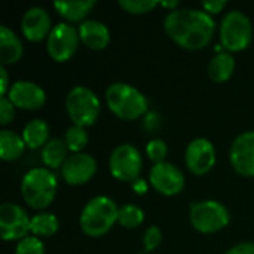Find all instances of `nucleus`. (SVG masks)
Returning <instances> with one entry per match:
<instances>
[{"label": "nucleus", "instance_id": "1", "mask_svg": "<svg viewBox=\"0 0 254 254\" xmlns=\"http://www.w3.org/2000/svg\"><path fill=\"white\" fill-rule=\"evenodd\" d=\"M164 28L168 37L186 51L207 48L214 36V18L202 9L179 7L164 18Z\"/></svg>", "mask_w": 254, "mask_h": 254}, {"label": "nucleus", "instance_id": "2", "mask_svg": "<svg viewBox=\"0 0 254 254\" xmlns=\"http://www.w3.org/2000/svg\"><path fill=\"white\" fill-rule=\"evenodd\" d=\"M106 103L109 110L122 121H137L149 110L146 95L125 82H115L106 89Z\"/></svg>", "mask_w": 254, "mask_h": 254}, {"label": "nucleus", "instance_id": "3", "mask_svg": "<svg viewBox=\"0 0 254 254\" xmlns=\"http://www.w3.org/2000/svg\"><path fill=\"white\" fill-rule=\"evenodd\" d=\"M58 189L57 176L46 167H39L27 171L21 180V195L25 204L34 210L48 208Z\"/></svg>", "mask_w": 254, "mask_h": 254}, {"label": "nucleus", "instance_id": "4", "mask_svg": "<svg viewBox=\"0 0 254 254\" xmlns=\"http://www.w3.org/2000/svg\"><path fill=\"white\" fill-rule=\"evenodd\" d=\"M119 207L116 202L104 195L95 196L83 207L79 225L85 235L91 238H100L106 235L118 222Z\"/></svg>", "mask_w": 254, "mask_h": 254}, {"label": "nucleus", "instance_id": "5", "mask_svg": "<svg viewBox=\"0 0 254 254\" xmlns=\"http://www.w3.org/2000/svg\"><path fill=\"white\" fill-rule=\"evenodd\" d=\"M65 112L73 125L88 128L97 122L101 112V103L92 89L77 85L71 88L65 97Z\"/></svg>", "mask_w": 254, "mask_h": 254}, {"label": "nucleus", "instance_id": "6", "mask_svg": "<svg viewBox=\"0 0 254 254\" xmlns=\"http://www.w3.org/2000/svg\"><path fill=\"white\" fill-rule=\"evenodd\" d=\"M220 45L226 52H241L253 40V25L250 18L241 10H229L220 22Z\"/></svg>", "mask_w": 254, "mask_h": 254}, {"label": "nucleus", "instance_id": "7", "mask_svg": "<svg viewBox=\"0 0 254 254\" xmlns=\"http://www.w3.org/2000/svg\"><path fill=\"white\" fill-rule=\"evenodd\" d=\"M189 220L199 234H216L225 229L231 222L229 210L219 201L205 199L198 201L189 208Z\"/></svg>", "mask_w": 254, "mask_h": 254}, {"label": "nucleus", "instance_id": "8", "mask_svg": "<svg viewBox=\"0 0 254 254\" xmlns=\"http://www.w3.org/2000/svg\"><path fill=\"white\" fill-rule=\"evenodd\" d=\"M109 168L116 180L132 183L140 177L143 170V156L140 150L129 143L119 144L110 153Z\"/></svg>", "mask_w": 254, "mask_h": 254}, {"label": "nucleus", "instance_id": "9", "mask_svg": "<svg viewBox=\"0 0 254 254\" xmlns=\"http://www.w3.org/2000/svg\"><path fill=\"white\" fill-rule=\"evenodd\" d=\"M80 43L79 31L68 22H58L46 39L48 55L55 63H67L74 57Z\"/></svg>", "mask_w": 254, "mask_h": 254}, {"label": "nucleus", "instance_id": "10", "mask_svg": "<svg viewBox=\"0 0 254 254\" xmlns=\"http://www.w3.org/2000/svg\"><path fill=\"white\" fill-rule=\"evenodd\" d=\"M31 217L27 211L13 202H3L0 205V237L3 241H21L31 234Z\"/></svg>", "mask_w": 254, "mask_h": 254}, {"label": "nucleus", "instance_id": "11", "mask_svg": "<svg viewBox=\"0 0 254 254\" xmlns=\"http://www.w3.org/2000/svg\"><path fill=\"white\" fill-rule=\"evenodd\" d=\"M216 147L214 144L204 137L193 138L185 152V162L188 170L195 176H204L213 170L216 165Z\"/></svg>", "mask_w": 254, "mask_h": 254}, {"label": "nucleus", "instance_id": "12", "mask_svg": "<svg viewBox=\"0 0 254 254\" xmlns=\"http://www.w3.org/2000/svg\"><path fill=\"white\" fill-rule=\"evenodd\" d=\"M149 182L156 192L165 196L179 195L185 188V174L171 162L156 164L150 168Z\"/></svg>", "mask_w": 254, "mask_h": 254}, {"label": "nucleus", "instance_id": "13", "mask_svg": "<svg viewBox=\"0 0 254 254\" xmlns=\"http://www.w3.org/2000/svg\"><path fill=\"white\" fill-rule=\"evenodd\" d=\"M229 161L240 176L254 177V131H244L232 141Z\"/></svg>", "mask_w": 254, "mask_h": 254}, {"label": "nucleus", "instance_id": "14", "mask_svg": "<svg viewBox=\"0 0 254 254\" xmlns=\"http://www.w3.org/2000/svg\"><path fill=\"white\" fill-rule=\"evenodd\" d=\"M97 173V161L89 153H71L61 168V177L67 185L80 186L88 183Z\"/></svg>", "mask_w": 254, "mask_h": 254}, {"label": "nucleus", "instance_id": "15", "mask_svg": "<svg viewBox=\"0 0 254 254\" xmlns=\"http://www.w3.org/2000/svg\"><path fill=\"white\" fill-rule=\"evenodd\" d=\"M16 109L21 110H39L46 103V92L37 83L30 80H18L10 85V89L6 95Z\"/></svg>", "mask_w": 254, "mask_h": 254}, {"label": "nucleus", "instance_id": "16", "mask_svg": "<svg viewBox=\"0 0 254 254\" xmlns=\"http://www.w3.org/2000/svg\"><path fill=\"white\" fill-rule=\"evenodd\" d=\"M54 25L51 21V15L46 9L40 6H33L27 9L21 19V31L24 37L30 42H42L48 39Z\"/></svg>", "mask_w": 254, "mask_h": 254}, {"label": "nucleus", "instance_id": "17", "mask_svg": "<svg viewBox=\"0 0 254 254\" xmlns=\"http://www.w3.org/2000/svg\"><path fill=\"white\" fill-rule=\"evenodd\" d=\"M80 42L91 51H103L110 43L109 27L98 19H86L77 27Z\"/></svg>", "mask_w": 254, "mask_h": 254}, {"label": "nucleus", "instance_id": "18", "mask_svg": "<svg viewBox=\"0 0 254 254\" xmlns=\"http://www.w3.org/2000/svg\"><path fill=\"white\" fill-rule=\"evenodd\" d=\"M24 54V45L21 39L7 28L6 25L0 27V63L1 65L15 64L21 60Z\"/></svg>", "mask_w": 254, "mask_h": 254}, {"label": "nucleus", "instance_id": "19", "mask_svg": "<svg viewBox=\"0 0 254 254\" xmlns=\"http://www.w3.org/2000/svg\"><path fill=\"white\" fill-rule=\"evenodd\" d=\"M97 1L94 0H73V1H55L54 9L55 12L65 19V22H79L82 24L86 21L85 18L89 12L95 7Z\"/></svg>", "mask_w": 254, "mask_h": 254}, {"label": "nucleus", "instance_id": "20", "mask_svg": "<svg viewBox=\"0 0 254 254\" xmlns=\"http://www.w3.org/2000/svg\"><path fill=\"white\" fill-rule=\"evenodd\" d=\"M235 58L231 52H217L208 64V76L216 83H223L229 80L235 71Z\"/></svg>", "mask_w": 254, "mask_h": 254}, {"label": "nucleus", "instance_id": "21", "mask_svg": "<svg viewBox=\"0 0 254 254\" xmlns=\"http://www.w3.org/2000/svg\"><path fill=\"white\" fill-rule=\"evenodd\" d=\"M22 138L28 149H43L45 144L51 140L49 138V125L43 119H31L22 129Z\"/></svg>", "mask_w": 254, "mask_h": 254}, {"label": "nucleus", "instance_id": "22", "mask_svg": "<svg viewBox=\"0 0 254 254\" xmlns=\"http://www.w3.org/2000/svg\"><path fill=\"white\" fill-rule=\"evenodd\" d=\"M25 147L27 146L24 143L22 135L6 128L0 131V158L3 161L12 162V161L19 159Z\"/></svg>", "mask_w": 254, "mask_h": 254}, {"label": "nucleus", "instance_id": "23", "mask_svg": "<svg viewBox=\"0 0 254 254\" xmlns=\"http://www.w3.org/2000/svg\"><path fill=\"white\" fill-rule=\"evenodd\" d=\"M67 153H68V149H67L64 140L51 138L42 149L40 158L46 168L58 170V168H63L64 162L67 161V158H68Z\"/></svg>", "mask_w": 254, "mask_h": 254}, {"label": "nucleus", "instance_id": "24", "mask_svg": "<svg viewBox=\"0 0 254 254\" xmlns=\"http://www.w3.org/2000/svg\"><path fill=\"white\" fill-rule=\"evenodd\" d=\"M60 229V220L55 214L40 211L31 217L30 231L37 238H49L55 235Z\"/></svg>", "mask_w": 254, "mask_h": 254}, {"label": "nucleus", "instance_id": "25", "mask_svg": "<svg viewBox=\"0 0 254 254\" xmlns=\"http://www.w3.org/2000/svg\"><path fill=\"white\" fill-rule=\"evenodd\" d=\"M144 222V211L138 205L125 204L119 207L118 223L125 229H135Z\"/></svg>", "mask_w": 254, "mask_h": 254}, {"label": "nucleus", "instance_id": "26", "mask_svg": "<svg viewBox=\"0 0 254 254\" xmlns=\"http://www.w3.org/2000/svg\"><path fill=\"white\" fill-rule=\"evenodd\" d=\"M88 141H89V135L86 132V128L71 125L65 131L64 143H65L68 152H71V153H82L83 149L88 146Z\"/></svg>", "mask_w": 254, "mask_h": 254}, {"label": "nucleus", "instance_id": "27", "mask_svg": "<svg viewBox=\"0 0 254 254\" xmlns=\"http://www.w3.org/2000/svg\"><path fill=\"white\" fill-rule=\"evenodd\" d=\"M158 4H159V1H155V0H121L119 1V6L125 12L132 13V15L147 13V12L153 10Z\"/></svg>", "mask_w": 254, "mask_h": 254}, {"label": "nucleus", "instance_id": "28", "mask_svg": "<svg viewBox=\"0 0 254 254\" xmlns=\"http://www.w3.org/2000/svg\"><path fill=\"white\" fill-rule=\"evenodd\" d=\"M146 155L153 162V165L162 164L165 162V158L168 155V146L161 138H152L146 146Z\"/></svg>", "mask_w": 254, "mask_h": 254}, {"label": "nucleus", "instance_id": "29", "mask_svg": "<svg viewBox=\"0 0 254 254\" xmlns=\"http://www.w3.org/2000/svg\"><path fill=\"white\" fill-rule=\"evenodd\" d=\"M15 254H45V244L40 238L28 235L16 244Z\"/></svg>", "mask_w": 254, "mask_h": 254}, {"label": "nucleus", "instance_id": "30", "mask_svg": "<svg viewBox=\"0 0 254 254\" xmlns=\"http://www.w3.org/2000/svg\"><path fill=\"white\" fill-rule=\"evenodd\" d=\"M161 241H162V232L158 226H150L146 229L144 237H143V246H144L146 253H152L153 250H156Z\"/></svg>", "mask_w": 254, "mask_h": 254}, {"label": "nucleus", "instance_id": "31", "mask_svg": "<svg viewBox=\"0 0 254 254\" xmlns=\"http://www.w3.org/2000/svg\"><path fill=\"white\" fill-rule=\"evenodd\" d=\"M15 106L12 104V101L7 97H1L0 98V125L6 127L7 124H10L15 118Z\"/></svg>", "mask_w": 254, "mask_h": 254}, {"label": "nucleus", "instance_id": "32", "mask_svg": "<svg viewBox=\"0 0 254 254\" xmlns=\"http://www.w3.org/2000/svg\"><path fill=\"white\" fill-rule=\"evenodd\" d=\"M228 6V1L225 0H211V1H202V10H205L207 13H210L211 16L213 15H217L220 13L225 7Z\"/></svg>", "mask_w": 254, "mask_h": 254}, {"label": "nucleus", "instance_id": "33", "mask_svg": "<svg viewBox=\"0 0 254 254\" xmlns=\"http://www.w3.org/2000/svg\"><path fill=\"white\" fill-rule=\"evenodd\" d=\"M143 125H144V128H146L149 132H153V131H156V129L161 127V116H159L158 113H155V112L147 113V115L144 116Z\"/></svg>", "mask_w": 254, "mask_h": 254}, {"label": "nucleus", "instance_id": "34", "mask_svg": "<svg viewBox=\"0 0 254 254\" xmlns=\"http://www.w3.org/2000/svg\"><path fill=\"white\" fill-rule=\"evenodd\" d=\"M225 254H254V243H240L231 247Z\"/></svg>", "mask_w": 254, "mask_h": 254}, {"label": "nucleus", "instance_id": "35", "mask_svg": "<svg viewBox=\"0 0 254 254\" xmlns=\"http://www.w3.org/2000/svg\"><path fill=\"white\" fill-rule=\"evenodd\" d=\"M9 89H10V86H9L7 70H6L4 65H0V94H1V97H6Z\"/></svg>", "mask_w": 254, "mask_h": 254}, {"label": "nucleus", "instance_id": "36", "mask_svg": "<svg viewBox=\"0 0 254 254\" xmlns=\"http://www.w3.org/2000/svg\"><path fill=\"white\" fill-rule=\"evenodd\" d=\"M131 188H132V190H134V193L135 195H146L147 193V190H149V185H147V182L144 180V179H141V177H138V179H135L132 183H131Z\"/></svg>", "mask_w": 254, "mask_h": 254}, {"label": "nucleus", "instance_id": "37", "mask_svg": "<svg viewBox=\"0 0 254 254\" xmlns=\"http://www.w3.org/2000/svg\"><path fill=\"white\" fill-rule=\"evenodd\" d=\"M159 6H162V7H167V9H170V12H171V10H176V9H179L180 3H179L177 0H173V1H159Z\"/></svg>", "mask_w": 254, "mask_h": 254}, {"label": "nucleus", "instance_id": "38", "mask_svg": "<svg viewBox=\"0 0 254 254\" xmlns=\"http://www.w3.org/2000/svg\"><path fill=\"white\" fill-rule=\"evenodd\" d=\"M138 254H149V253H138Z\"/></svg>", "mask_w": 254, "mask_h": 254}]
</instances>
